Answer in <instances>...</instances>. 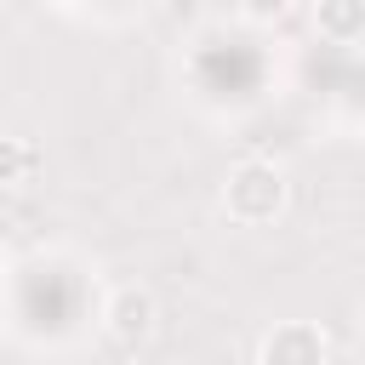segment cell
Returning <instances> with one entry per match:
<instances>
[{"label":"cell","instance_id":"cell-6","mask_svg":"<svg viewBox=\"0 0 365 365\" xmlns=\"http://www.w3.org/2000/svg\"><path fill=\"white\" fill-rule=\"evenodd\" d=\"M217 365H228V359H217Z\"/></svg>","mask_w":365,"mask_h":365},{"label":"cell","instance_id":"cell-4","mask_svg":"<svg viewBox=\"0 0 365 365\" xmlns=\"http://www.w3.org/2000/svg\"><path fill=\"white\" fill-rule=\"evenodd\" d=\"M308 23L325 46H365V0H319Z\"/></svg>","mask_w":365,"mask_h":365},{"label":"cell","instance_id":"cell-1","mask_svg":"<svg viewBox=\"0 0 365 365\" xmlns=\"http://www.w3.org/2000/svg\"><path fill=\"white\" fill-rule=\"evenodd\" d=\"M285 200H291V182L274 160H234L228 177H222V217L240 222V228H268L285 217Z\"/></svg>","mask_w":365,"mask_h":365},{"label":"cell","instance_id":"cell-2","mask_svg":"<svg viewBox=\"0 0 365 365\" xmlns=\"http://www.w3.org/2000/svg\"><path fill=\"white\" fill-rule=\"evenodd\" d=\"M160 325V302L148 285H114L108 302H103V331L120 342V348H143Z\"/></svg>","mask_w":365,"mask_h":365},{"label":"cell","instance_id":"cell-3","mask_svg":"<svg viewBox=\"0 0 365 365\" xmlns=\"http://www.w3.org/2000/svg\"><path fill=\"white\" fill-rule=\"evenodd\" d=\"M257 365H331V342L314 319H279L257 342Z\"/></svg>","mask_w":365,"mask_h":365},{"label":"cell","instance_id":"cell-5","mask_svg":"<svg viewBox=\"0 0 365 365\" xmlns=\"http://www.w3.org/2000/svg\"><path fill=\"white\" fill-rule=\"evenodd\" d=\"M29 171H34V148H29L23 137L0 131V188H17V182H29Z\"/></svg>","mask_w":365,"mask_h":365}]
</instances>
